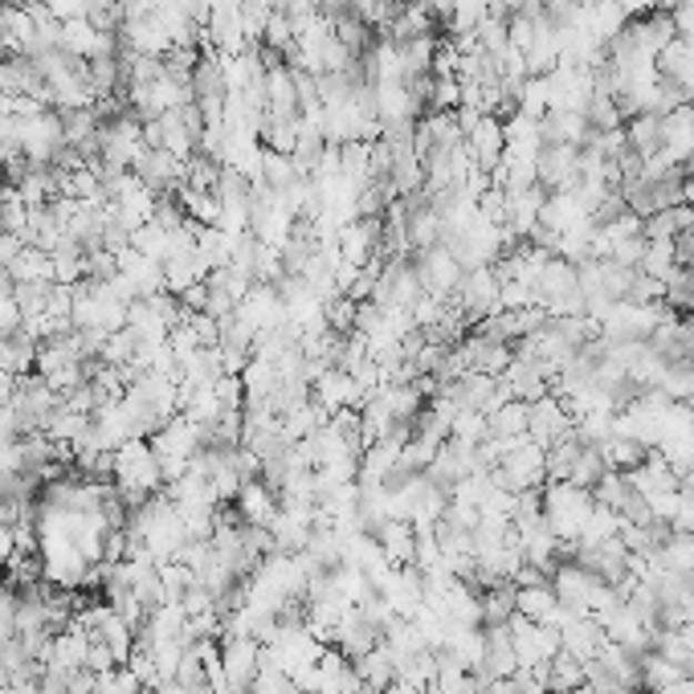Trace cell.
Returning <instances> with one entry per match:
<instances>
[{
	"instance_id": "1",
	"label": "cell",
	"mask_w": 694,
	"mask_h": 694,
	"mask_svg": "<svg viewBox=\"0 0 694 694\" xmlns=\"http://www.w3.org/2000/svg\"><path fill=\"white\" fill-rule=\"evenodd\" d=\"M593 506V491H584V486H572V482H547L543 486V519H547V527L555 531V540L564 547H576Z\"/></svg>"
},
{
	"instance_id": "2",
	"label": "cell",
	"mask_w": 694,
	"mask_h": 694,
	"mask_svg": "<svg viewBox=\"0 0 694 694\" xmlns=\"http://www.w3.org/2000/svg\"><path fill=\"white\" fill-rule=\"evenodd\" d=\"M511 645H515L519 670H540L560 654V630L555 625H535L527 617H511Z\"/></svg>"
},
{
	"instance_id": "3",
	"label": "cell",
	"mask_w": 694,
	"mask_h": 694,
	"mask_svg": "<svg viewBox=\"0 0 694 694\" xmlns=\"http://www.w3.org/2000/svg\"><path fill=\"white\" fill-rule=\"evenodd\" d=\"M572 425H576V421H572V413L564 409V401H560V396H552V392L527 404V437H531V442H540L543 450H547V445H555L560 437H569Z\"/></svg>"
},
{
	"instance_id": "4",
	"label": "cell",
	"mask_w": 694,
	"mask_h": 694,
	"mask_svg": "<svg viewBox=\"0 0 694 694\" xmlns=\"http://www.w3.org/2000/svg\"><path fill=\"white\" fill-rule=\"evenodd\" d=\"M515 613L519 617L535 621V625H555V630H560V621H564V605H560L552 581L515 589Z\"/></svg>"
},
{
	"instance_id": "5",
	"label": "cell",
	"mask_w": 694,
	"mask_h": 694,
	"mask_svg": "<svg viewBox=\"0 0 694 694\" xmlns=\"http://www.w3.org/2000/svg\"><path fill=\"white\" fill-rule=\"evenodd\" d=\"M601 645H605V630L596 625V617H572V613H564V621H560V650H569L581 662H593L601 654Z\"/></svg>"
},
{
	"instance_id": "6",
	"label": "cell",
	"mask_w": 694,
	"mask_h": 694,
	"mask_svg": "<svg viewBox=\"0 0 694 694\" xmlns=\"http://www.w3.org/2000/svg\"><path fill=\"white\" fill-rule=\"evenodd\" d=\"M543 678V686H547V694H572L584 686V662L581 657H572L569 650H560V654L547 662V666L535 670Z\"/></svg>"
},
{
	"instance_id": "7",
	"label": "cell",
	"mask_w": 694,
	"mask_h": 694,
	"mask_svg": "<svg viewBox=\"0 0 694 694\" xmlns=\"http://www.w3.org/2000/svg\"><path fill=\"white\" fill-rule=\"evenodd\" d=\"M486 430L491 437H506V442H515V437H527V401H506L499 404L491 416H486Z\"/></svg>"
},
{
	"instance_id": "8",
	"label": "cell",
	"mask_w": 694,
	"mask_h": 694,
	"mask_svg": "<svg viewBox=\"0 0 694 694\" xmlns=\"http://www.w3.org/2000/svg\"><path fill=\"white\" fill-rule=\"evenodd\" d=\"M666 299L662 303L674 311V315H694V265H674L666 274Z\"/></svg>"
},
{
	"instance_id": "9",
	"label": "cell",
	"mask_w": 694,
	"mask_h": 694,
	"mask_svg": "<svg viewBox=\"0 0 694 694\" xmlns=\"http://www.w3.org/2000/svg\"><path fill=\"white\" fill-rule=\"evenodd\" d=\"M670 694H694V674H686V678H682Z\"/></svg>"
},
{
	"instance_id": "10",
	"label": "cell",
	"mask_w": 694,
	"mask_h": 694,
	"mask_svg": "<svg viewBox=\"0 0 694 694\" xmlns=\"http://www.w3.org/2000/svg\"><path fill=\"white\" fill-rule=\"evenodd\" d=\"M0 691H4V682H0Z\"/></svg>"
}]
</instances>
